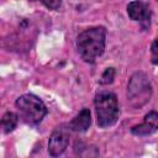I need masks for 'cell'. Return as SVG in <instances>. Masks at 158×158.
Segmentation results:
<instances>
[{
    "mask_svg": "<svg viewBox=\"0 0 158 158\" xmlns=\"http://www.w3.org/2000/svg\"><path fill=\"white\" fill-rule=\"evenodd\" d=\"M106 30L102 26H95L84 30L77 37V48L81 59L86 63H94L105 51Z\"/></svg>",
    "mask_w": 158,
    "mask_h": 158,
    "instance_id": "6da1fadb",
    "label": "cell"
},
{
    "mask_svg": "<svg viewBox=\"0 0 158 158\" xmlns=\"http://www.w3.org/2000/svg\"><path fill=\"white\" fill-rule=\"evenodd\" d=\"M95 110L98 117V126L101 128H107L114 126L120 116V109L117 98L114 93L100 91L95 95Z\"/></svg>",
    "mask_w": 158,
    "mask_h": 158,
    "instance_id": "7a4b0ae2",
    "label": "cell"
},
{
    "mask_svg": "<svg viewBox=\"0 0 158 158\" xmlns=\"http://www.w3.org/2000/svg\"><path fill=\"white\" fill-rule=\"evenodd\" d=\"M126 95L130 106L133 109H141L149 101L152 96V85L146 73L136 72L131 75Z\"/></svg>",
    "mask_w": 158,
    "mask_h": 158,
    "instance_id": "3957f363",
    "label": "cell"
},
{
    "mask_svg": "<svg viewBox=\"0 0 158 158\" xmlns=\"http://www.w3.org/2000/svg\"><path fill=\"white\" fill-rule=\"evenodd\" d=\"M16 109L23 122L28 125L40 123L47 115V107L44 102L33 94H25L17 98Z\"/></svg>",
    "mask_w": 158,
    "mask_h": 158,
    "instance_id": "277c9868",
    "label": "cell"
},
{
    "mask_svg": "<svg viewBox=\"0 0 158 158\" xmlns=\"http://www.w3.org/2000/svg\"><path fill=\"white\" fill-rule=\"evenodd\" d=\"M69 125H60L53 130V132L49 136L48 141V153L52 157H58L60 156L68 147L69 144Z\"/></svg>",
    "mask_w": 158,
    "mask_h": 158,
    "instance_id": "5b68a950",
    "label": "cell"
},
{
    "mask_svg": "<svg viewBox=\"0 0 158 158\" xmlns=\"http://www.w3.org/2000/svg\"><path fill=\"white\" fill-rule=\"evenodd\" d=\"M127 14H128V16H130L131 20L139 22L141 26H142V28L147 30L149 27L151 10H149V7L144 2H142L139 0L131 1L127 5Z\"/></svg>",
    "mask_w": 158,
    "mask_h": 158,
    "instance_id": "8992f818",
    "label": "cell"
},
{
    "mask_svg": "<svg viewBox=\"0 0 158 158\" xmlns=\"http://www.w3.org/2000/svg\"><path fill=\"white\" fill-rule=\"evenodd\" d=\"M158 131V112L151 111L144 116L142 123L136 125L131 128V133L138 137H146Z\"/></svg>",
    "mask_w": 158,
    "mask_h": 158,
    "instance_id": "52a82bcc",
    "label": "cell"
},
{
    "mask_svg": "<svg viewBox=\"0 0 158 158\" xmlns=\"http://www.w3.org/2000/svg\"><path fill=\"white\" fill-rule=\"evenodd\" d=\"M91 123V115L90 110L84 107L79 111V114L68 123L70 130L74 132H85Z\"/></svg>",
    "mask_w": 158,
    "mask_h": 158,
    "instance_id": "ba28073f",
    "label": "cell"
},
{
    "mask_svg": "<svg viewBox=\"0 0 158 158\" xmlns=\"http://www.w3.org/2000/svg\"><path fill=\"white\" fill-rule=\"evenodd\" d=\"M17 122H19V116L15 114V112H11V111H7L2 118H1V126H2V130L5 133H10L12 132L16 126H17Z\"/></svg>",
    "mask_w": 158,
    "mask_h": 158,
    "instance_id": "9c48e42d",
    "label": "cell"
},
{
    "mask_svg": "<svg viewBox=\"0 0 158 158\" xmlns=\"http://www.w3.org/2000/svg\"><path fill=\"white\" fill-rule=\"evenodd\" d=\"M115 79V69L114 68H106L105 72L102 73L101 78H100V84L102 85H107L111 84Z\"/></svg>",
    "mask_w": 158,
    "mask_h": 158,
    "instance_id": "30bf717a",
    "label": "cell"
},
{
    "mask_svg": "<svg viewBox=\"0 0 158 158\" xmlns=\"http://www.w3.org/2000/svg\"><path fill=\"white\" fill-rule=\"evenodd\" d=\"M151 62L153 64H158V37L151 46Z\"/></svg>",
    "mask_w": 158,
    "mask_h": 158,
    "instance_id": "8fae6325",
    "label": "cell"
},
{
    "mask_svg": "<svg viewBox=\"0 0 158 158\" xmlns=\"http://www.w3.org/2000/svg\"><path fill=\"white\" fill-rule=\"evenodd\" d=\"M46 7L51 10H58L62 5V0H40Z\"/></svg>",
    "mask_w": 158,
    "mask_h": 158,
    "instance_id": "7c38bea8",
    "label": "cell"
},
{
    "mask_svg": "<svg viewBox=\"0 0 158 158\" xmlns=\"http://www.w3.org/2000/svg\"><path fill=\"white\" fill-rule=\"evenodd\" d=\"M157 1H158V0H157Z\"/></svg>",
    "mask_w": 158,
    "mask_h": 158,
    "instance_id": "4fadbf2b",
    "label": "cell"
}]
</instances>
